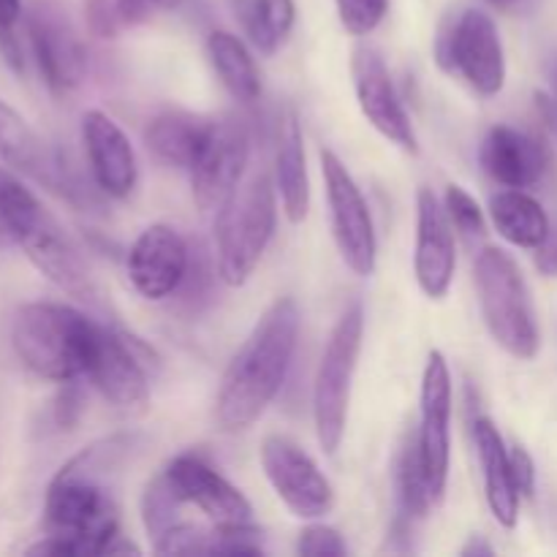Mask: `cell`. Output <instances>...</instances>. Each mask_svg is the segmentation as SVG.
<instances>
[{"instance_id": "obj_1", "label": "cell", "mask_w": 557, "mask_h": 557, "mask_svg": "<svg viewBox=\"0 0 557 557\" xmlns=\"http://www.w3.org/2000/svg\"><path fill=\"white\" fill-rule=\"evenodd\" d=\"M302 313L294 297H277L223 373L215 397V422L223 433L253 428L286 384L299 343Z\"/></svg>"}, {"instance_id": "obj_2", "label": "cell", "mask_w": 557, "mask_h": 557, "mask_svg": "<svg viewBox=\"0 0 557 557\" xmlns=\"http://www.w3.org/2000/svg\"><path fill=\"white\" fill-rule=\"evenodd\" d=\"M0 221L5 234L25 250L49 283L82 302H96L98 288L85 253L76 248L58 218L38 201L20 177L0 166Z\"/></svg>"}, {"instance_id": "obj_3", "label": "cell", "mask_w": 557, "mask_h": 557, "mask_svg": "<svg viewBox=\"0 0 557 557\" xmlns=\"http://www.w3.org/2000/svg\"><path fill=\"white\" fill-rule=\"evenodd\" d=\"M98 324L63 302H27L11 321V346L38 379L65 384L87 375Z\"/></svg>"}, {"instance_id": "obj_4", "label": "cell", "mask_w": 557, "mask_h": 557, "mask_svg": "<svg viewBox=\"0 0 557 557\" xmlns=\"http://www.w3.org/2000/svg\"><path fill=\"white\" fill-rule=\"evenodd\" d=\"M44 539L27 555L44 557H101L117 533V509L103 484L76 476L49 482L44 504Z\"/></svg>"}, {"instance_id": "obj_5", "label": "cell", "mask_w": 557, "mask_h": 557, "mask_svg": "<svg viewBox=\"0 0 557 557\" xmlns=\"http://www.w3.org/2000/svg\"><path fill=\"white\" fill-rule=\"evenodd\" d=\"M277 223V188L267 172H253L215 212L218 275L239 288L264 259Z\"/></svg>"}, {"instance_id": "obj_6", "label": "cell", "mask_w": 557, "mask_h": 557, "mask_svg": "<svg viewBox=\"0 0 557 557\" xmlns=\"http://www.w3.org/2000/svg\"><path fill=\"white\" fill-rule=\"evenodd\" d=\"M479 308L493 341L515 359H533L542 346L531 288L520 264L500 248H484L473 267Z\"/></svg>"}, {"instance_id": "obj_7", "label": "cell", "mask_w": 557, "mask_h": 557, "mask_svg": "<svg viewBox=\"0 0 557 557\" xmlns=\"http://www.w3.org/2000/svg\"><path fill=\"white\" fill-rule=\"evenodd\" d=\"M364 337V305L351 299L335 321L313 381V424L324 455L335 457L346 438L354 373Z\"/></svg>"}, {"instance_id": "obj_8", "label": "cell", "mask_w": 557, "mask_h": 557, "mask_svg": "<svg viewBox=\"0 0 557 557\" xmlns=\"http://www.w3.org/2000/svg\"><path fill=\"white\" fill-rule=\"evenodd\" d=\"M435 60L449 74H460L482 98L498 96L506 85L504 41L493 16L479 9H466L441 27Z\"/></svg>"}, {"instance_id": "obj_9", "label": "cell", "mask_w": 557, "mask_h": 557, "mask_svg": "<svg viewBox=\"0 0 557 557\" xmlns=\"http://www.w3.org/2000/svg\"><path fill=\"white\" fill-rule=\"evenodd\" d=\"M321 172H324L326 205H330L332 237H335L337 253L354 275L370 277L375 272V261H379V239H375L368 199L346 163L332 150L321 152Z\"/></svg>"}, {"instance_id": "obj_10", "label": "cell", "mask_w": 557, "mask_h": 557, "mask_svg": "<svg viewBox=\"0 0 557 557\" xmlns=\"http://www.w3.org/2000/svg\"><path fill=\"white\" fill-rule=\"evenodd\" d=\"M147 359H156V354L139 337L98 324L87 379L112 408L123 413H141L150 403Z\"/></svg>"}, {"instance_id": "obj_11", "label": "cell", "mask_w": 557, "mask_h": 557, "mask_svg": "<svg viewBox=\"0 0 557 557\" xmlns=\"http://www.w3.org/2000/svg\"><path fill=\"white\" fill-rule=\"evenodd\" d=\"M261 468L288 511L299 520H324L335 509V487L313 457L286 435H267Z\"/></svg>"}, {"instance_id": "obj_12", "label": "cell", "mask_w": 557, "mask_h": 557, "mask_svg": "<svg viewBox=\"0 0 557 557\" xmlns=\"http://www.w3.org/2000/svg\"><path fill=\"white\" fill-rule=\"evenodd\" d=\"M250 136L239 120H215L207 145L190 166V190L201 212H218L248 169Z\"/></svg>"}, {"instance_id": "obj_13", "label": "cell", "mask_w": 557, "mask_h": 557, "mask_svg": "<svg viewBox=\"0 0 557 557\" xmlns=\"http://www.w3.org/2000/svg\"><path fill=\"white\" fill-rule=\"evenodd\" d=\"M451 373L441 351H430L422 373V417H419V449L428 471L435 506L444 500L451 457Z\"/></svg>"}, {"instance_id": "obj_14", "label": "cell", "mask_w": 557, "mask_h": 557, "mask_svg": "<svg viewBox=\"0 0 557 557\" xmlns=\"http://www.w3.org/2000/svg\"><path fill=\"white\" fill-rule=\"evenodd\" d=\"M0 158L5 166L36 180L47 190H54L69 201H82V188L76 185L63 152L49 145L38 131H33L30 123L3 98H0Z\"/></svg>"}, {"instance_id": "obj_15", "label": "cell", "mask_w": 557, "mask_h": 557, "mask_svg": "<svg viewBox=\"0 0 557 557\" xmlns=\"http://www.w3.org/2000/svg\"><path fill=\"white\" fill-rule=\"evenodd\" d=\"M190 245L183 234L169 223H152L147 226L125 256L131 286L136 288L147 302H163L174 297L183 286L188 272Z\"/></svg>"}, {"instance_id": "obj_16", "label": "cell", "mask_w": 557, "mask_h": 557, "mask_svg": "<svg viewBox=\"0 0 557 557\" xmlns=\"http://www.w3.org/2000/svg\"><path fill=\"white\" fill-rule=\"evenodd\" d=\"M351 74L354 92H357L359 109H362V114L368 117V123L373 125L384 139H389L392 145L400 147L403 152L417 156V131H413L411 117H408L406 107H403L400 96H397L395 82H392L384 58L370 47L354 49Z\"/></svg>"}, {"instance_id": "obj_17", "label": "cell", "mask_w": 557, "mask_h": 557, "mask_svg": "<svg viewBox=\"0 0 557 557\" xmlns=\"http://www.w3.org/2000/svg\"><path fill=\"white\" fill-rule=\"evenodd\" d=\"M457 272L455 226L444 201L433 188L417 194V248H413V275L424 297L444 299Z\"/></svg>"}, {"instance_id": "obj_18", "label": "cell", "mask_w": 557, "mask_h": 557, "mask_svg": "<svg viewBox=\"0 0 557 557\" xmlns=\"http://www.w3.org/2000/svg\"><path fill=\"white\" fill-rule=\"evenodd\" d=\"M33 58L54 96H69L82 85L87 74L85 47L74 27L52 5H36L27 16Z\"/></svg>"}, {"instance_id": "obj_19", "label": "cell", "mask_w": 557, "mask_h": 557, "mask_svg": "<svg viewBox=\"0 0 557 557\" xmlns=\"http://www.w3.org/2000/svg\"><path fill=\"white\" fill-rule=\"evenodd\" d=\"M82 145L98 190L112 199H128L139 183V161L125 131L101 109L82 114Z\"/></svg>"}, {"instance_id": "obj_20", "label": "cell", "mask_w": 557, "mask_h": 557, "mask_svg": "<svg viewBox=\"0 0 557 557\" xmlns=\"http://www.w3.org/2000/svg\"><path fill=\"white\" fill-rule=\"evenodd\" d=\"M166 476L185 504H194L201 515L210 517L215 525H234V522H253L250 500L223 479L210 462L199 455H180L166 466Z\"/></svg>"}, {"instance_id": "obj_21", "label": "cell", "mask_w": 557, "mask_h": 557, "mask_svg": "<svg viewBox=\"0 0 557 557\" xmlns=\"http://www.w3.org/2000/svg\"><path fill=\"white\" fill-rule=\"evenodd\" d=\"M547 147L511 125H495L484 136L482 166L504 188H531L547 172Z\"/></svg>"}, {"instance_id": "obj_22", "label": "cell", "mask_w": 557, "mask_h": 557, "mask_svg": "<svg viewBox=\"0 0 557 557\" xmlns=\"http://www.w3.org/2000/svg\"><path fill=\"white\" fill-rule=\"evenodd\" d=\"M473 444H476L479 462H482L484 476V498H487L490 511L498 520V525L515 528L520 520V490L511 479L509 449L500 438L498 428L487 417H479L473 422Z\"/></svg>"}, {"instance_id": "obj_23", "label": "cell", "mask_w": 557, "mask_h": 557, "mask_svg": "<svg viewBox=\"0 0 557 557\" xmlns=\"http://www.w3.org/2000/svg\"><path fill=\"white\" fill-rule=\"evenodd\" d=\"M275 188L288 221L302 223L310 210V177L308 158H305L302 125H299L294 109H286L281 120H277Z\"/></svg>"}, {"instance_id": "obj_24", "label": "cell", "mask_w": 557, "mask_h": 557, "mask_svg": "<svg viewBox=\"0 0 557 557\" xmlns=\"http://www.w3.org/2000/svg\"><path fill=\"white\" fill-rule=\"evenodd\" d=\"M212 123L215 120L205 117V114L183 112V109H166V112L156 114L145 128V145L147 150L156 156V161L166 163L174 169H188L199 158L201 147L207 145Z\"/></svg>"}, {"instance_id": "obj_25", "label": "cell", "mask_w": 557, "mask_h": 557, "mask_svg": "<svg viewBox=\"0 0 557 557\" xmlns=\"http://www.w3.org/2000/svg\"><path fill=\"white\" fill-rule=\"evenodd\" d=\"M490 218L493 226L506 243L515 248L539 250L547 243L553 223H549L547 210L533 199L531 194L520 188L500 190L490 199Z\"/></svg>"}, {"instance_id": "obj_26", "label": "cell", "mask_w": 557, "mask_h": 557, "mask_svg": "<svg viewBox=\"0 0 557 557\" xmlns=\"http://www.w3.org/2000/svg\"><path fill=\"white\" fill-rule=\"evenodd\" d=\"M207 58L234 101L253 103L261 96L259 69L243 38L228 30H212L207 36Z\"/></svg>"}, {"instance_id": "obj_27", "label": "cell", "mask_w": 557, "mask_h": 557, "mask_svg": "<svg viewBox=\"0 0 557 557\" xmlns=\"http://www.w3.org/2000/svg\"><path fill=\"white\" fill-rule=\"evenodd\" d=\"M234 9H237L239 22H243L253 49L264 58L281 52V47L292 36L294 22H297L294 0H237Z\"/></svg>"}, {"instance_id": "obj_28", "label": "cell", "mask_w": 557, "mask_h": 557, "mask_svg": "<svg viewBox=\"0 0 557 557\" xmlns=\"http://www.w3.org/2000/svg\"><path fill=\"white\" fill-rule=\"evenodd\" d=\"M395 484L403 517H406V520H424V517L430 515V509L435 506V498L433 493H430L428 471H424L417 430L406 435L400 451H397Z\"/></svg>"}, {"instance_id": "obj_29", "label": "cell", "mask_w": 557, "mask_h": 557, "mask_svg": "<svg viewBox=\"0 0 557 557\" xmlns=\"http://www.w3.org/2000/svg\"><path fill=\"white\" fill-rule=\"evenodd\" d=\"M136 444H139L136 433H114L82 449L76 457H71L58 473L103 484V479H109L125 466V460L134 455Z\"/></svg>"}, {"instance_id": "obj_30", "label": "cell", "mask_w": 557, "mask_h": 557, "mask_svg": "<svg viewBox=\"0 0 557 557\" xmlns=\"http://www.w3.org/2000/svg\"><path fill=\"white\" fill-rule=\"evenodd\" d=\"M156 0H82L85 27L92 38L114 41L150 20Z\"/></svg>"}, {"instance_id": "obj_31", "label": "cell", "mask_w": 557, "mask_h": 557, "mask_svg": "<svg viewBox=\"0 0 557 557\" xmlns=\"http://www.w3.org/2000/svg\"><path fill=\"white\" fill-rule=\"evenodd\" d=\"M185 506V500L180 498V493L174 490L172 479L166 476V471L158 473L150 484L145 487L141 495V522H145V531L152 539L163 536L172 525H177V515Z\"/></svg>"}, {"instance_id": "obj_32", "label": "cell", "mask_w": 557, "mask_h": 557, "mask_svg": "<svg viewBox=\"0 0 557 557\" xmlns=\"http://www.w3.org/2000/svg\"><path fill=\"white\" fill-rule=\"evenodd\" d=\"M264 533L253 522H234L215 525L207 539V555H261L264 553Z\"/></svg>"}, {"instance_id": "obj_33", "label": "cell", "mask_w": 557, "mask_h": 557, "mask_svg": "<svg viewBox=\"0 0 557 557\" xmlns=\"http://www.w3.org/2000/svg\"><path fill=\"white\" fill-rule=\"evenodd\" d=\"M444 207L449 212V221L462 237L482 239L487 237V221H484V210L479 201L468 194L462 185H446Z\"/></svg>"}, {"instance_id": "obj_34", "label": "cell", "mask_w": 557, "mask_h": 557, "mask_svg": "<svg viewBox=\"0 0 557 557\" xmlns=\"http://www.w3.org/2000/svg\"><path fill=\"white\" fill-rule=\"evenodd\" d=\"M215 277V270L210 267V256H207L205 248L194 245L190 248V261H188V272L183 277V286L177 288L174 297H180V305L185 310H199L201 305L210 299V283Z\"/></svg>"}, {"instance_id": "obj_35", "label": "cell", "mask_w": 557, "mask_h": 557, "mask_svg": "<svg viewBox=\"0 0 557 557\" xmlns=\"http://www.w3.org/2000/svg\"><path fill=\"white\" fill-rule=\"evenodd\" d=\"M341 25L348 36H370L384 22L389 11V0H335Z\"/></svg>"}, {"instance_id": "obj_36", "label": "cell", "mask_w": 557, "mask_h": 557, "mask_svg": "<svg viewBox=\"0 0 557 557\" xmlns=\"http://www.w3.org/2000/svg\"><path fill=\"white\" fill-rule=\"evenodd\" d=\"M207 539L210 531L190 522H177L163 536L156 539L158 555H207Z\"/></svg>"}, {"instance_id": "obj_37", "label": "cell", "mask_w": 557, "mask_h": 557, "mask_svg": "<svg viewBox=\"0 0 557 557\" xmlns=\"http://www.w3.org/2000/svg\"><path fill=\"white\" fill-rule=\"evenodd\" d=\"M297 553L308 557H341L348 553V544L341 536V531L313 520V525L302 528V533H299Z\"/></svg>"}, {"instance_id": "obj_38", "label": "cell", "mask_w": 557, "mask_h": 557, "mask_svg": "<svg viewBox=\"0 0 557 557\" xmlns=\"http://www.w3.org/2000/svg\"><path fill=\"white\" fill-rule=\"evenodd\" d=\"M82 411H85V395L76 386V381H65L63 389L58 392L52 406V419L60 430H71L79 422Z\"/></svg>"}, {"instance_id": "obj_39", "label": "cell", "mask_w": 557, "mask_h": 557, "mask_svg": "<svg viewBox=\"0 0 557 557\" xmlns=\"http://www.w3.org/2000/svg\"><path fill=\"white\" fill-rule=\"evenodd\" d=\"M509 466L511 479H515L520 495L522 498H531L533 487H536V466H533V457L528 455V449H522V446H511Z\"/></svg>"}, {"instance_id": "obj_40", "label": "cell", "mask_w": 557, "mask_h": 557, "mask_svg": "<svg viewBox=\"0 0 557 557\" xmlns=\"http://www.w3.org/2000/svg\"><path fill=\"white\" fill-rule=\"evenodd\" d=\"M536 264L544 275H557V226H553L547 243L536 250Z\"/></svg>"}, {"instance_id": "obj_41", "label": "cell", "mask_w": 557, "mask_h": 557, "mask_svg": "<svg viewBox=\"0 0 557 557\" xmlns=\"http://www.w3.org/2000/svg\"><path fill=\"white\" fill-rule=\"evenodd\" d=\"M22 14L20 0H0V30H14Z\"/></svg>"}, {"instance_id": "obj_42", "label": "cell", "mask_w": 557, "mask_h": 557, "mask_svg": "<svg viewBox=\"0 0 557 557\" xmlns=\"http://www.w3.org/2000/svg\"><path fill=\"white\" fill-rule=\"evenodd\" d=\"M493 553H495V549L490 547V544L484 542L482 536H473L471 542H468L466 547L460 549V555H462V557H473V555H493Z\"/></svg>"}, {"instance_id": "obj_43", "label": "cell", "mask_w": 557, "mask_h": 557, "mask_svg": "<svg viewBox=\"0 0 557 557\" xmlns=\"http://www.w3.org/2000/svg\"><path fill=\"white\" fill-rule=\"evenodd\" d=\"M128 553H131V555H139L141 549L136 547V544L125 542L123 536H117V539H114V542L109 544V549H107V555H128Z\"/></svg>"}, {"instance_id": "obj_44", "label": "cell", "mask_w": 557, "mask_h": 557, "mask_svg": "<svg viewBox=\"0 0 557 557\" xmlns=\"http://www.w3.org/2000/svg\"><path fill=\"white\" fill-rule=\"evenodd\" d=\"M487 3L495 5V9H500V11H511V9H517L522 0H487Z\"/></svg>"}, {"instance_id": "obj_45", "label": "cell", "mask_w": 557, "mask_h": 557, "mask_svg": "<svg viewBox=\"0 0 557 557\" xmlns=\"http://www.w3.org/2000/svg\"><path fill=\"white\" fill-rule=\"evenodd\" d=\"M180 3H183V0H156V5H161V9H177Z\"/></svg>"}, {"instance_id": "obj_46", "label": "cell", "mask_w": 557, "mask_h": 557, "mask_svg": "<svg viewBox=\"0 0 557 557\" xmlns=\"http://www.w3.org/2000/svg\"><path fill=\"white\" fill-rule=\"evenodd\" d=\"M0 234H5V226H3V221H0Z\"/></svg>"}]
</instances>
